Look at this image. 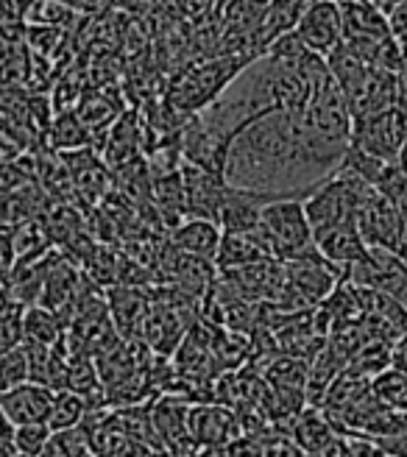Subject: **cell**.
I'll return each mask as SVG.
<instances>
[{
  "mask_svg": "<svg viewBox=\"0 0 407 457\" xmlns=\"http://www.w3.org/2000/svg\"><path fill=\"white\" fill-rule=\"evenodd\" d=\"M89 404L73 394V391H56L54 394V402H51V410H48V427L51 432H59V429H73V427H81L84 416H87Z\"/></svg>",
  "mask_w": 407,
  "mask_h": 457,
  "instance_id": "ac0fdd59",
  "label": "cell"
},
{
  "mask_svg": "<svg viewBox=\"0 0 407 457\" xmlns=\"http://www.w3.org/2000/svg\"><path fill=\"white\" fill-rule=\"evenodd\" d=\"M315 248H319L332 265L344 268V270L363 260L366 251H369L363 235L357 232L354 220H346V223H337V226L327 228L324 235L315 237Z\"/></svg>",
  "mask_w": 407,
  "mask_h": 457,
  "instance_id": "5bb4252c",
  "label": "cell"
},
{
  "mask_svg": "<svg viewBox=\"0 0 407 457\" xmlns=\"http://www.w3.org/2000/svg\"><path fill=\"white\" fill-rule=\"evenodd\" d=\"M327 64H329V76L337 81V87L344 89L352 104V98L360 93V87L366 84V79L371 73V64L360 54H354L346 42H341L335 51L327 54Z\"/></svg>",
  "mask_w": 407,
  "mask_h": 457,
  "instance_id": "9a60e30c",
  "label": "cell"
},
{
  "mask_svg": "<svg viewBox=\"0 0 407 457\" xmlns=\"http://www.w3.org/2000/svg\"><path fill=\"white\" fill-rule=\"evenodd\" d=\"M310 0H268L265 14L260 20V29L252 39V51L254 56H265V51L270 48V42H277L282 34L296 31L299 20L304 14Z\"/></svg>",
  "mask_w": 407,
  "mask_h": 457,
  "instance_id": "8fae6325",
  "label": "cell"
},
{
  "mask_svg": "<svg viewBox=\"0 0 407 457\" xmlns=\"http://www.w3.org/2000/svg\"><path fill=\"white\" fill-rule=\"evenodd\" d=\"M104 265L98 262V254H89V273H93V270H101ZM106 270H112L109 273V277H112V282H118V268H115V260H112L109 265H106Z\"/></svg>",
  "mask_w": 407,
  "mask_h": 457,
  "instance_id": "cb8c5ba5",
  "label": "cell"
},
{
  "mask_svg": "<svg viewBox=\"0 0 407 457\" xmlns=\"http://www.w3.org/2000/svg\"><path fill=\"white\" fill-rule=\"evenodd\" d=\"M190 436L195 446H218V444H232L240 438V421L232 407L218 404V402H193L190 404Z\"/></svg>",
  "mask_w": 407,
  "mask_h": 457,
  "instance_id": "ba28073f",
  "label": "cell"
},
{
  "mask_svg": "<svg viewBox=\"0 0 407 457\" xmlns=\"http://www.w3.org/2000/svg\"><path fill=\"white\" fill-rule=\"evenodd\" d=\"M190 404L193 402L168 394L151 399V421L168 457H195L198 446L190 436V421H187Z\"/></svg>",
  "mask_w": 407,
  "mask_h": 457,
  "instance_id": "8992f818",
  "label": "cell"
},
{
  "mask_svg": "<svg viewBox=\"0 0 407 457\" xmlns=\"http://www.w3.org/2000/svg\"><path fill=\"white\" fill-rule=\"evenodd\" d=\"M404 143H407V106L404 104L354 118L349 145L366 151L377 159H386V162H396Z\"/></svg>",
  "mask_w": 407,
  "mask_h": 457,
  "instance_id": "277c9868",
  "label": "cell"
},
{
  "mask_svg": "<svg viewBox=\"0 0 407 457\" xmlns=\"http://www.w3.org/2000/svg\"><path fill=\"white\" fill-rule=\"evenodd\" d=\"M346 279L357 287L386 293L407 307V260L388 248H369L363 260L346 268Z\"/></svg>",
  "mask_w": 407,
  "mask_h": 457,
  "instance_id": "5b68a950",
  "label": "cell"
},
{
  "mask_svg": "<svg viewBox=\"0 0 407 457\" xmlns=\"http://www.w3.org/2000/svg\"><path fill=\"white\" fill-rule=\"evenodd\" d=\"M262 260H274V257H270V248L265 245L257 228H252V232H223L220 245L215 251V268L220 273L254 265Z\"/></svg>",
  "mask_w": 407,
  "mask_h": 457,
  "instance_id": "7c38bea8",
  "label": "cell"
},
{
  "mask_svg": "<svg viewBox=\"0 0 407 457\" xmlns=\"http://www.w3.org/2000/svg\"><path fill=\"white\" fill-rule=\"evenodd\" d=\"M220 226L210 218H187L185 223H179L170 235V245L182 254L207 260L215 265V251L220 245Z\"/></svg>",
  "mask_w": 407,
  "mask_h": 457,
  "instance_id": "4fadbf2b",
  "label": "cell"
},
{
  "mask_svg": "<svg viewBox=\"0 0 407 457\" xmlns=\"http://www.w3.org/2000/svg\"><path fill=\"white\" fill-rule=\"evenodd\" d=\"M341 432L335 429L329 416L321 407H304L302 413L290 421V441L307 457H329L337 446Z\"/></svg>",
  "mask_w": 407,
  "mask_h": 457,
  "instance_id": "9c48e42d",
  "label": "cell"
},
{
  "mask_svg": "<svg viewBox=\"0 0 407 457\" xmlns=\"http://www.w3.org/2000/svg\"><path fill=\"white\" fill-rule=\"evenodd\" d=\"M388 26H391L394 39L399 42V48H402L404 56H407V0H399V4L391 9V14H388Z\"/></svg>",
  "mask_w": 407,
  "mask_h": 457,
  "instance_id": "7402d4cb",
  "label": "cell"
},
{
  "mask_svg": "<svg viewBox=\"0 0 407 457\" xmlns=\"http://www.w3.org/2000/svg\"><path fill=\"white\" fill-rule=\"evenodd\" d=\"M29 379H31V369H29V354L22 349V343L9 349L6 354H0V394H6Z\"/></svg>",
  "mask_w": 407,
  "mask_h": 457,
  "instance_id": "44dd1931",
  "label": "cell"
},
{
  "mask_svg": "<svg viewBox=\"0 0 407 457\" xmlns=\"http://www.w3.org/2000/svg\"><path fill=\"white\" fill-rule=\"evenodd\" d=\"M254 62H257L254 56L229 54L226 59H212V62H204V64L193 67V71L179 76V81L173 87V104L182 112L207 109L212 101H218V96L232 84V79L243 71V67H252Z\"/></svg>",
  "mask_w": 407,
  "mask_h": 457,
  "instance_id": "7a4b0ae2",
  "label": "cell"
},
{
  "mask_svg": "<svg viewBox=\"0 0 407 457\" xmlns=\"http://www.w3.org/2000/svg\"><path fill=\"white\" fill-rule=\"evenodd\" d=\"M377 446L382 449L386 457H407V432H399V436H388V438H377Z\"/></svg>",
  "mask_w": 407,
  "mask_h": 457,
  "instance_id": "603a6c76",
  "label": "cell"
},
{
  "mask_svg": "<svg viewBox=\"0 0 407 457\" xmlns=\"http://www.w3.org/2000/svg\"><path fill=\"white\" fill-rule=\"evenodd\" d=\"M145 312H148V304H145V299L134 287H129V290H112L109 315H112V324H115V329L123 337H129L131 332L140 335Z\"/></svg>",
  "mask_w": 407,
  "mask_h": 457,
  "instance_id": "e0dca14e",
  "label": "cell"
},
{
  "mask_svg": "<svg viewBox=\"0 0 407 457\" xmlns=\"http://www.w3.org/2000/svg\"><path fill=\"white\" fill-rule=\"evenodd\" d=\"M12 421L6 419V413L0 410V444H6V441H12Z\"/></svg>",
  "mask_w": 407,
  "mask_h": 457,
  "instance_id": "d4e9b609",
  "label": "cell"
},
{
  "mask_svg": "<svg viewBox=\"0 0 407 457\" xmlns=\"http://www.w3.org/2000/svg\"><path fill=\"white\" fill-rule=\"evenodd\" d=\"M354 226L369 248H388L407 260V226L402 223L394 204L371 185L354 210Z\"/></svg>",
  "mask_w": 407,
  "mask_h": 457,
  "instance_id": "3957f363",
  "label": "cell"
},
{
  "mask_svg": "<svg viewBox=\"0 0 407 457\" xmlns=\"http://www.w3.org/2000/svg\"><path fill=\"white\" fill-rule=\"evenodd\" d=\"M62 337H64V324L54 310L42 304H31L22 310V346L51 349Z\"/></svg>",
  "mask_w": 407,
  "mask_h": 457,
  "instance_id": "2e32d148",
  "label": "cell"
},
{
  "mask_svg": "<svg viewBox=\"0 0 407 457\" xmlns=\"http://www.w3.org/2000/svg\"><path fill=\"white\" fill-rule=\"evenodd\" d=\"M89 454V438L81 427H73V429H59V432H51L48 438V446L39 457H87Z\"/></svg>",
  "mask_w": 407,
  "mask_h": 457,
  "instance_id": "d6986e66",
  "label": "cell"
},
{
  "mask_svg": "<svg viewBox=\"0 0 407 457\" xmlns=\"http://www.w3.org/2000/svg\"><path fill=\"white\" fill-rule=\"evenodd\" d=\"M296 34L304 39L310 51L327 56L344 42V14L337 0H310Z\"/></svg>",
  "mask_w": 407,
  "mask_h": 457,
  "instance_id": "52a82bcc",
  "label": "cell"
},
{
  "mask_svg": "<svg viewBox=\"0 0 407 457\" xmlns=\"http://www.w3.org/2000/svg\"><path fill=\"white\" fill-rule=\"evenodd\" d=\"M51 438V427L48 421H31V424H17L12 429V446L26 454V457H39L48 446Z\"/></svg>",
  "mask_w": 407,
  "mask_h": 457,
  "instance_id": "ffe728a7",
  "label": "cell"
},
{
  "mask_svg": "<svg viewBox=\"0 0 407 457\" xmlns=\"http://www.w3.org/2000/svg\"><path fill=\"white\" fill-rule=\"evenodd\" d=\"M257 232L265 240V245L270 248V257L279 262L296 257L310 245H315L312 228H310V220L304 212V198H299V195H282V198L268 201L260 212Z\"/></svg>",
  "mask_w": 407,
  "mask_h": 457,
  "instance_id": "6da1fadb",
  "label": "cell"
},
{
  "mask_svg": "<svg viewBox=\"0 0 407 457\" xmlns=\"http://www.w3.org/2000/svg\"><path fill=\"white\" fill-rule=\"evenodd\" d=\"M54 394L56 391H51V387H45V385L29 379V382L12 387V391L0 394V410L6 413L12 427L31 424V421H45V419H48Z\"/></svg>",
  "mask_w": 407,
  "mask_h": 457,
  "instance_id": "30bf717a",
  "label": "cell"
}]
</instances>
